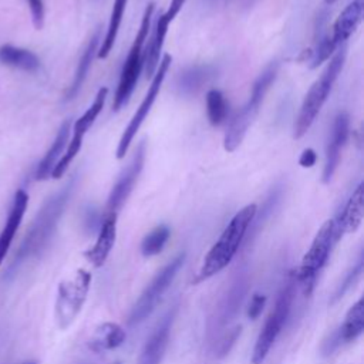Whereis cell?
Here are the masks:
<instances>
[{"instance_id":"ac0fdd59","label":"cell","mask_w":364,"mask_h":364,"mask_svg":"<svg viewBox=\"0 0 364 364\" xmlns=\"http://www.w3.org/2000/svg\"><path fill=\"white\" fill-rule=\"evenodd\" d=\"M117 237V213L107 212L98 230L95 243L84 253L85 259L95 267H101L108 259Z\"/></svg>"},{"instance_id":"83f0119b","label":"cell","mask_w":364,"mask_h":364,"mask_svg":"<svg viewBox=\"0 0 364 364\" xmlns=\"http://www.w3.org/2000/svg\"><path fill=\"white\" fill-rule=\"evenodd\" d=\"M206 111L212 125H220L228 115V102L219 90H209L206 94Z\"/></svg>"},{"instance_id":"d590c367","label":"cell","mask_w":364,"mask_h":364,"mask_svg":"<svg viewBox=\"0 0 364 364\" xmlns=\"http://www.w3.org/2000/svg\"><path fill=\"white\" fill-rule=\"evenodd\" d=\"M117 364H119V363H117Z\"/></svg>"},{"instance_id":"277c9868","label":"cell","mask_w":364,"mask_h":364,"mask_svg":"<svg viewBox=\"0 0 364 364\" xmlns=\"http://www.w3.org/2000/svg\"><path fill=\"white\" fill-rule=\"evenodd\" d=\"M346 60V46H343L330 60L321 75L314 81V84L307 91L303 104L300 107L299 115L294 122V134L293 136L296 139L301 138L314 122L316 117L318 115L321 107L328 98V94L331 92V88L343 68Z\"/></svg>"},{"instance_id":"d4e9b609","label":"cell","mask_w":364,"mask_h":364,"mask_svg":"<svg viewBox=\"0 0 364 364\" xmlns=\"http://www.w3.org/2000/svg\"><path fill=\"white\" fill-rule=\"evenodd\" d=\"M213 75V68L209 65H193L183 70L176 78V88L182 95L196 94Z\"/></svg>"},{"instance_id":"e0dca14e","label":"cell","mask_w":364,"mask_h":364,"mask_svg":"<svg viewBox=\"0 0 364 364\" xmlns=\"http://www.w3.org/2000/svg\"><path fill=\"white\" fill-rule=\"evenodd\" d=\"M363 215H364V183L361 182L354 189L353 195L350 196V199L347 200L341 212L333 219L337 240H340L344 233L355 232L363 222Z\"/></svg>"},{"instance_id":"4316f807","label":"cell","mask_w":364,"mask_h":364,"mask_svg":"<svg viewBox=\"0 0 364 364\" xmlns=\"http://www.w3.org/2000/svg\"><path fill=\"white\" fill-rule=\"evenodd\" d=\"M171 230L166 225H159L154 230H151L141 242V253L145 257L155 256L162 252L165 247L168 239H169Z\"/></svg>"},{"instance_id":"5bb4252c","label":"cell","mask_w":364,"mask_h":364,"mask_svg":"<svg viewBox=\"0 0 364 364\" xmlns=\"http://www.w3.org/2000/svg\"><path fill=\"white\" fill-rule=\"evenodd\" d=\"M364 331V300L360 299L354 303L346 314L341 326L323 343V354L328 355L336 351L341 344L351 343Z\"/></svg>"},{"instance_id":"44dd1931","label":"cell","mask_w":364,"mask_h":364,"mask_svg":"<svg viewBox=\"0 0 364 364\" xmlns=\"http://www.w3.org/2000/svg\"><path fill=\"white\" fill-rule=\"evenodd\" d=\"M363 17V3L361 0L351 1L337 17V20L333 24V30L330 34V38L334 41V44L338 47L346 43V40L353 34V31L357 28L358 23Z\"/></svg>"},{"instance_id":"8fae6325","label":"cell","mask_w":364,"mask_h":364,"mask_svg":"<svg viewBox=\"0 0 364 364\" xmlns=\"http://www.w3.org/2000/svg\"><path fill=\"white\" fill-rule=\"evenodd\" d=\"M172 63V57L171 54H165L162 57V60L158 63V67H156V71L155 74L152 75V81H151V85L148 87V91L142 100V102L139 104V107L136 108L134 117L131 118L129 124L127 125V128L124 129L122 135H121V139L118 142V146H117V158L118 159H122L125 156V154L128 152L129 149V145L131 142L134 141L136 132L139 131L142 122L146 119L155 100H156V95L162 87V82L166 77V73H168V68Z\"/></svg>"},{"instance_id":"2e32d148","label":"cell","mask_w":364,"mask_h":364,"mask_svg":"<svg viewBox=\"0 0 364 364\" xmlns=\"http://www.w3.org/2000/svg\"><path fill=\"white\" fill-rule=\"evenodd\" d=\"M176 314V306L169 309L166 314L156 324L146 343L142 347V351L138 358V364H161L165 350L168 347L169 334L172 328V323Z\"/></svg>"},{"instance_id":"f546056e","label":"cell","mask_w":364,"mask_h":364,"mask_svg":"<svg viewBox=\"0 0 364 364\" xmlns=\"http://www.w3.org/2000/svg\"><path fill=\"white\" fill-rule=\"evenodd\" d=\"M363 264H364V259H363V256H360L358 260H357V263L351 267L350 272H347V274L344 276L343 282H341L340 286L337 287V290H336V293H334V297H333V301H336V300H338L340 297H343V294L358 280V277H360L361 273H363Z\"/></svg>"},{"instance_id":"4fadbf2b","label":"cell","mask_w":364,"mask_h":364,"mask_svg":"<svg viewBox=\"0 0 364 364\" xmlns=\"http://www.w3.org/2000/svg\"><path fill=\"white\" fill-rule=\"evenodd\" d=\"M145 161V141H141L135 149V154L127 168L122 169L119 173L117 182L114 183L108 200H107V210L109 213H118V210L122 208V205L127 202L129 193L132 192V188L142 171Z\"/></svg>"},{"instance_id":"3957f363","label":"cell","mask_w":364,"mask_h":364,"mask_svg":"<svg viewBox=\"0 0 364 364\" xmlns=\"http://www.w3.org/2000/svg\"><path fill=\"white\" fill-rule=\"evenodd\" d=\"M257 212V206L255 203L246 205L242 208L228 223V226L220 233L219 239L215 242V245L209 249L206 253L202 266L196 274V279L193 283L203 282L220 270H223L235 257L237 253L247 230L250 229V225L255 219V215Z\"/></svg>"},{"instance_id":"8992f818","label":"cell","mask_w":364,"mask_h":364,"mask_svg":"<svg viewBox=\"0 0 364 364\" xmlns=\"http://www.w3.org/2000/svg\"><path fill=\"white\" fill-rule=\"evenodd\" d=\"M294 287H296V277H294V273H290L287 280L282 286L276 297L274 306L257 336V340L255 343L253 353H252V364H262L264 361L272 346L274 344L279 334L282 333L283 326L291 310Z\"/></svg>"},{"instance_id":"7a4b0ae2","label":"cell","mask_w":364,"mask_h":364,"mask_svg":"<svg viewBox=\"0 0 364 364\" xmlns=\"http://www.w3.org/2000/svg\"><path fill=\"white\" fill-rule=\"evenodd\" d=\"M249 290L247 272H239L226 286L208 320L206 340L215 357L226 355L240 336V324L236 323L242 304Z\"/></svg>"},{"instance_id":"f1b7e54d","label":"cell","mask_w":364,"mask_h":364,"mask_svg":"<svg viewBox=\"0 0 364 364\" xmlns=\"http://www.w3.org/2000/svg\"><path fill=\"white\" fill-rule=\"evenodd\" d=\"M336 48H337V46L330 38V36H326L324 38H321L320 43L317 44L316 50L313 51L311 61H310V68H317L321 63L328 60Z\"/></svg>"},{"instance_id":"1f68e13d","label":"cell","mask_w":364,"mask_h":364,"mask_svg":"<svg viewBox=\"0 0 364 364\" xmlns=\"http://www.w3.org/2000/svg\"><path fill=\"white\" fill-rule=\"evenodd\" d=\"M264 304H266V296H263L260 293H255L247 306V311H246L247 317L250 320H256L262 314Z\"/></svg>"},{"instance_id":"9c48e42d","label":"cell","mask_w":364,"mask_h":364,"mask_svg":"<svg viewBox=\"0 0 364 364\" xmlns=\"http://www.w3.org/2000/svg\"><path fill=\"white\" fill-rule=\"evenodd\" d=\"M91 286V273L85 269L77 270L71 277L58 284L54 316L58 327L65 330L81 311Z\"/></svg>"},{"instance_id":"5b68a950","label":"cell","mask_w":364,"mask_h":364,"mask_svg":"<svg viewBox=\"0 0 364 364\" xmlns=\"http://www.w3.org/2000/svg\"><path fill=\"white\" fill-rule=\"evenodd\" d=\"M277 68H279V65L276 61L269 64L262 71V74L257 77V80L255 81L249 101L235 115V118L232 119V122L225 134L223 146L228 152H233L242 144L249 127L252 125L256 115L259 114L260 105L264 100L267 90L270 88V85L273 84V81L277 75Z\"/></svg>"},{"instance_id":"603a6c76","label":"cell","mask_w":364,"mask_h":364,"mask_svg":"<svg viewBox=\"0 0 364 364\" xmlns=\"http://www.w3.org/2000/svg\"><path fill=\"white\" fill-rule=\"evenodd\" d=\"M100 40H101V30L97 28L95 33L91 36L90 41H88V46L87 48L84 50L80 61H78V65H77V70L74 73V78H73V82L71 85L68 87L67 92H65V101H70L73 100L78 91L81 90V85L82 82L85 81L87 78V74L90 71V67L92 64V60H94V55H95V51H97V47L100 44Z\"/></svg>"},{"instance_id":"7402d4cb","label":"cell","mask_w":364,"mask_h":364,"mask_svg":"<svg viewBox=\"0 0 364 364\" xmlns=\"http://www.w3.org/2000/svg\"><path fill=\"white\" fill-rule=\"evenodd\" d=\"M70 128H71V121L65 119L61 124L60 129L57 131V135H55L51 146L48 148L46 155L43 156V159L38 162V166L36 169V179L37 181H46L47 178L51 176V172H53L55 164L58 162L60 155L63 154V149L67 144Z\"/></svg>"},{"instance_id":"d6a6232c","label":"cell","mask_w":364,"mask_h":364,"mask_svg":"<svg viewBox=\"0 0 364 364\" xmlns=\"http://www.w3.org/2000/svg\"><path fill=\"white\" fill-rule=\"evenodd\" d=\"M316 159H317V155L314 152V149L311 148H307L301 152L300 158H299V164L303 166V168H311L314 164H316Z\"/></svg>"},{"instance_id":"4dcf8cb0","label":"cell","mask_w":364,"mask_h":364,"mask_svg":"<svg viewBox=\"0 0 364 364\" xmlns=\"http://www.w3.org/2000/svg\"><path fill=\"white\" fill-rule=\"evenodd\" d=\"M30 11H31V18L33 24L37 30H41L44 26V4L43 0H27Z\"/></svg>"},{"instance_id":"e575fe53","label":"cell","mask_w":364,"mask_h":364,"mask_svg":"<svg viewBox=\"0 0 364 364\" xmlns=\"http://www.w3.org/2000/svg\"><path fill=\"white\" fill-rule=\"evenodd\" d=\"M23 364H37L36 361H27V363H23Z\"/></svg>"},{"instance_id":"9a60e30c","label":"cell","mask_w":364,"mask_h":364,"mask_svg":"<svg viewBox=\"0 0 364 364\" xmlns=\"http://www.w3.org/2000/svg\"><path fill=\"white\" fill-rule=\"evenodd\" d=\"M350 134V118L347 112H338L334 118L331 135L327 144L326 151V162L323 168V182L328 183L333 179V175L340 164L341 149L346 145Z\"/></svg>"},{"instance_id":"ffe728a7","label":"cell","mask_w":364,"mask_h":364,"mask_svg":"<svg viewBox=\"0 0 364 364\" xmlns=\"http://www.w3.org/2000/svg\"><path fill=\"white\" fill-rule=\"evenodd\" d=\"M127 340L125 330L112 321H107L100 324L91 338L88 340V348L94 353L111 351L122 346Z\"/></svg>"},{"instance_id":"d6986e66","label":"cell","mask_w":364,"mask_h":364,"mask_svg":"<svg viewBox=\"0 0 364 364\" xmlns=\"http://www.w3.org/2000/svg\"><path fill=\"white\" fill-rule=\"evenodd\" d=\"M28 205V195L24 189H18L14 193L13 205L10 209V213L7 216V220L0 232V266L6 259V255L13 243V239L16 236L17 229L20 228V223L23 220V216L26 213Z\"/></svg>"},{"instance_id":"6da1fadb","label":"cell","mask_w":364,"mask_h":364,"mask_svg":"<svg viewBox=\"0 0 364 364\" xmlns=\"http://www.w3.org/2000/svg\"><path fill=\"white\" fill-rule=\"evenodd\" d=\"M77 175H73L60 191L53 193L40 208L34 220L31 222L21 245L18 246L6 276H13L17 270L33 259L41 256V253L50 245L58 222L64 213V209L74 192Z\"/></svg>"},{"instance_id":"52a82bcc","label":"cell","mask_w":364,"mask_h":364,"mask_svg":"<svg viewBox=\"0 0 364 364\" xmlns=\"http://www.w3.org/2000/svg\"><path fill=\"white\" fill-rule=\"evenodd\" d=\"M334 222L328 219L316 233L309 250L301 259L299 269L294 272L296 283L301 286L304 294H310L314 289L316 279L321 269L326 266L333 246L337 243Z\"/></svg>"},{"instance_id":"ba28073f","label":"cell","mask_w":364,"mask_h":364,"mask_svg":"<svg viewBox=\"0 0 364 364\" xmlns=\"http://www.w3.org/2000/svg\"><path fill=\"white\" fill-rule=\"evenodd\" d=\"M154 9H155L154 3H149L146 6V9L144 11V16H142L139 30L135 36V40H134L129 51H128V55H127V60H125L124 65H122L119 82H118V87H117V91H115L114 102H112L114 111H119L129 101V97H131V94H132V91L136 85L141 68L144 65V51H142V48H144L145 40H146L148 33H149L151 17H152Z\"/></svg>"},{"instance_id":"484cf974","label":"cell","mask_w":364,"mask_h":364,"mask_svg":"<svg viewBox=\"0 0 364 364\" xmlns=\"http://www.w3.org/2000/svg\"><path fill=\"white\" fill-rule=\"evenodd\" d=\"M127 3H128V0H114L108 28H107L105 37L102 38V44H101V47L97 53L98 58H107L109 51L112 50L114 43H115L117 36H118V31H119V27H121V21H122V17H124Z\"/></svg>"},{"instance_id":"cb8c5ba5","label":"cell","mask_w":364,"mask_h":364,"mask_svg":"<svg viewBox=\"0 0 364 364\" xmlns=\"http://www.w3.org/2000/svg\"><path fill=\"white\" fill-rule=\"evenodd\" d=\"M0 63L28 73H34L40 68V58L33 51L11 44L0 47Z\"/></svg>"},{"instance_id":"836d02e7","label":"cell","mask_w":364,"mask_h":364,"mask_svg":"<svg viewBox=\"0 0 364 364\" xmlns=\"http://www.w3.org/2000/svg\"><path fill=\"white\" fill-rule=\"evenodd\" d=\"M334 1H337V0H324V3H326V4H333Z\"/></svg>"},{"instance_id":"7c38bea8","label":"cell","mask_w":364,"mask_h":364,"mask_svg":"<svg viewBox=\"0 0 364 364\" xmlns=\"http://www.w3.org/2000/svg\"><path fill=\"white\" fill-rule=\"evenodd\" d=\"M107 94H108V88L107 87H101L95 95V100L94 102L90 105V108L74 122V127H73V138L64 152V155L58 159V162L55 164L53 172H51V176L54 179H58L61 178L68 165L73 162V159L77 156V154L80 152L81 149V145H82V139H84V135L87 134V131L91 128V125L94 124L95 118L98 117V114L101 112V109L104 108V102H105V98H107Z\"/></svg>"},{"instance_id":"30bf717a","label":"cell","mask_w":364,"mask_h":364,"mask_svg":"<svg viewBox=\"0 0 364 364\" xmlns=\"http://www.w3.org/2000/svg\"><path fill=\"white\" fill-rule=\"evenodd\" d=\"M183 262H185V253H179L154 276V279L148 283L145 290L141 293L139 299L135 301L131 310V314L128 317V324L131 326L139 324L152 314L161 297L172 284Z\"/></svg>"}]
</instances>
